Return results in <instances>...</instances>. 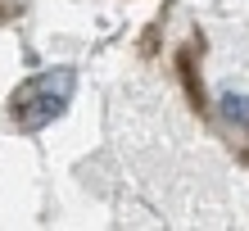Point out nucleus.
Here are the masks:
<instances>
[{"label": "nucleus", "instance_id": "nucleus-1", "mask_svg": "<svg viewBox=\"0 0 249 231\" xmlns=\"http://www.w3.org/2000/svg\"><path fill=\"white\" fill-rule=\"evenodd\" d=\"M72 91H77V73L72 68H46V73H36V77H27L18 91H14L9 100V113L18 118L23 132H41V127H50V123H59L68 105H72Z\"/></svg>", "mask_w": 249, "mask_h": 231}, {"label": "nucleus", "instance_id": "nucleus-2", "mask_svg": "<svg viewBox=\"0 0 249 231\" xmlns=\"http://www.w3.org/2000/svg\"><path fill=\"white\" fill-rule=\"evenodd\" d=\"M217 113L231 123V127H249V95L240 91H227L222 100H217Z\"/></svg>", "mask_w": 249, "mask_h": 231}]
</instances>
